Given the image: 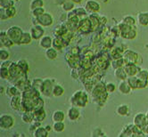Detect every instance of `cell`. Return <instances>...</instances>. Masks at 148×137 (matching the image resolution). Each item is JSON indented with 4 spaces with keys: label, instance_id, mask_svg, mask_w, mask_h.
<instances>
[{
    "label": "cell",
    "instance_id": "48",
    "mask_svg": "<svg viewBox=\"0 0 148 137\" xmlns=\"http://www.w3.org/2000/svg\"><path fill=\"white\" fill-rule=\"evenodd\" d=\"M79 74H78V68H73L72 71H71V77L73 78H79Z\"/></svg>",
    "mask_w": 148,
    "mask_h": 137
},
{
    "label": "cell",
    "instance_id": "43",
    "mask_svg": "<svg viewBox=\"0 0 148 137\" xmlns=\"http://www.w3.org/2000/svg\"><path fill=\"white\" fill-rule=\"evenodd\" d=\"M73 7H74V5L72 1H66L65 3L62 4V9L65 10V11H71Z\"/></svg>",
    "mask_w": 148,
    "mask_h": 137
},
{
    "label": "cell",
    "instance_id": "30",
    "mask_svg": "<svg viewBox=\"0 0 148 137\" xmlns=\"http://www.w3.org/2000/svg\"><path fill=\"white\" fill-rule=\"evenodd\" d=\"M126 61L123 57L121 58H119V59H115L112 61V65L114 69H118V68H121V67H124L126 65Z\"/></svg>",
    "mask_w": 148,
    "mask_h": 137
},
{
    "label": "cell",
    "instance_id": "32",
    "mask_svg": "<svg viewBox=\"0 0 148 137\" xmlns=\"http://www.w3.org/2000/svg\"><path fill=\"white\" fill-rule=\"evenodd\" d=\"M117 114L120 116H126L129 113V106L126 104H121L117 107Z\"/></svg>",
    "mask_w": 148,
    "mask_h": 137
},
{
    "label": "cell",
    "instance_id": "15",
    "mask_svg": "<svg viewBox=\"0 0 148 137\" xmlns=\"http://www.w3.org/2000/svg\"><path fill=\"white\" fill-rule=\"evenodd\" d=\"M67 116H68V119L71 121H75L77 119H79L80 117V111L78 109V107L76 106H72L68 110L67 112Z\"/></svg>",
    "mask_w": 148,
    "mask_h": 137
},
{
    "label": "cell",
    "instance_id": "26",
    "mask_svg": "<svg viewBox=\"0 0 148 137\" xmlns=\"http://www.w3.org/2000/svg\"><path fill=\"white\" fill-rule=\"evenodd\" d=\"M57 50L53 46L46 49V56L48 60H55L57 57Z\"/></svg>",
    "mask_w": 148,
    "mask_h": 137
},
{
    "label": "cell",
    "instance_id": "38",
    "mask_svg": "<svg viewBox=\"0 0 148 137\" xmlns=\"http://www.w3.org/2000/svg\"><path fill=\"white\" fill-rule=\"evenodd\" d=\"M0 71H1V78L4 79H9L10 78V71H9V68H5V67H1L0 68Z\"/></svg>",
    "mask_w": 148,
    "mask_h": 137
},
{
    "label": "cell",
    "instance_id": "7",
    "mask_svg": "<svg viewBox=\"0 0 148 137\" xmlns=\"http://www.w3.org/2000/svg\"><path fill=\"white\" fill-rule=\"evenodd\" d=\"M40 91L32 87H29L28 88H26L25 90L23 91L22 93V96L24 97V98H29V99H35L37 97H39L40 96Z\"/></svg>",
    "mask_w": 148,
    "mask_h": 137
},
{
    "label": "cell",
    "instance_id": "45",
    "mask_svg": "<svg viewBox=\"0 0 148 137\" xmlns=\"http://www.w3.org/2000/svg\"><path fill=\"white\" fill-rule=\"evenodd\" d=\"M105 88H106V91L110 93H113L116 90V86L113 83H107L105 85Z\"/></svg>",
    "mask_w": 148,
    "mask_h": 137
},
{
    "label": "cell",
    "instance_id": "41",
    "mask_svg": "<svg viewBox=\"0 0 148 137\" xmlns=\"http://www.w3.org/2000/svg\"><path fill=\"white\" fill-rule=\"evenodd\" d=\"M138 20H139V22L142 25H147L148 24V14H140Z\"/></svg>",
    "mask_w": 148,
    "mask_h": 137
},
{
    "label": "cell",
    "instance_id": "17",
    "mask_svg": "<svg viewBox=\"0 0 148 137\" xmlns=\"http://www.w3.org/2000/svg\"><path fill=\"white\" fill-rule=\"evenodd\" d=\"M0 41H1V45L5 47H11L14 45V43L9 38L7 33L5 31H2L1 34H0Z\"/></svg>",
    "mask_w": 148,
    "mask_h": 137
},
{
    "label": "cell",
    "instance_id": "6",
    "mask_svg": "<svg viewBox=\"0 0 148 137\" xmlns=\"http://www.w3.org/2000/svg\"><path fill=\"white\" fill-rule=\"evenodd\" d=\"M9 71H10V76H11L9 79H14V81L19 77H21L23 74H24V73L22 71V70L20 69L18 63L14 62V61H12L11 65H10V67H9Z\"/></svg>",
    "mask_w": 148,
    "mask_h": 137
},
{
    "label": "cell",
    "instance_id": "39",
    "mask_svg": "<svg viewBox=\"0 0 148 137\" xmlns=\"http://www.w3.org/2000/svg\"><path fill=\"white\" fill-rule=\"evenodd\" d=\"M67 31V28L66 27H63V26H60L57 29H55V35L56 37H62L63 34Z\"/></svg>",
    "mask_w": 148,
    "mask_h": 137
},
{
    "label": "cell",
    "instance_id": "35",
    "mask_svg": "<svg viewBox=\"0 0 148 137\" xmlns=\"http://www.w3.org/2000/svg\"><path fill=\"white\" fill-rule=\"evenodd\" d=\"M43 80H44V79H41V78H34L32 81H31V87L40 91V88H41V87H42V84H43Z\"/></svg>",
    "mask_w": 148,
    "mask_h": 137
},
{
    "label": "cell",
    "instance_id": "49",
    "mask_svg": "<svg viewBox=\"0 0 148 137\" xmlns=\"http://www.w3.org/2000/svg\"><path fill=\"white\" fill-rule=\"evenodd\" d=\"M71 1L74 2V3H78L79 4V3H80L82 1V0H71Z\"/></svg>",
    "mask_w": 148,
    "mask_h": 137
},
{
    "label": "cell",
    "instance_id": "11",
    "mask_svg": "<svg viewBox=\"0 0 148 137\" xmlns=\"http://www.w3.org/2000/svg\"><path fill=\"white\" fill-rule=\"evenodd\" d=\"M30 34H31V36H32L33 39H40L45 34L43 26H41V25L33 26L30 29Z\"/></svg>",
    "mask_w": 148,
    "mask_h": 137
},
{
    "label": "cell",
    "instance_id": "51",
    "mask_svg": "<svg viewBox=\"0 0 148 137\" xmlns=\"http://www.w3.org/2000/svg\"><path fill=\"white\" fill-rule=\"evenodd\" d=\"M102 1H103L105 3V2H107V0H102Z\"/></svg>",
    "mask_w": 148,
    "mask_h": 137
},
{
    "label": "cell",
    "instance_id": "18",
    "mask_svg": "<svg viewBox=\"0 0 148 137\" xmlns=\"http://www.w3.org/2000/svg\"><path fill=\"white\" fill-rule=\"evenodd\" d=\"M118 89H119V91H120L121 93L129 94V93L131 92V89H132V88H131L130 86L129 85V83L127 82V80H122V81L119 84Z\"/></svg>",
    "mask_w": 148,
    "mask_h": 137
},
{
    "label": "cell",
    "instance_id": "12",
    "mask_svg": "<svg viewBox=\"0 0 148 137\" xmlns=\"http://www.w3.org/2000/svg\"><path fill=\"white\" fill-rule=\"evenodd\" d=\"M123 58L125 59L126 62H133L136 63L138 59V54L132 50H127L123 52Z\"/></svg>",
    "mask_w": 148,
    "mask_h": 137
},
{
    "label": "cell",
    "instance_id": "42",
    "mask_svg": "<svg viewBox=\"0 0 148 137\" xmlns=\"http://www.w3.org/2000/svg\"><path fill=\"white\" fill-rule=\"evenodd\" d=\"M136 77L139 78H142V79L148 80V70H140V71L137 73Z\"/></svg>",
    "mask_w": 148,
    "mask_h": 137
},
{
    "label": "cell",
    "instance_id": "27",
    "mask_svg": "<svg viewBox=\"0 0 148 137\" xmlns=\"http://www.w3.org/2000/svg\"><path fill=\"white\" fill-rule=\"evenodd\" d=\"M52 128L56 133H61L65 129V125L63 123V121H56L53 124Z\"/></svg>",
    "mask_w": 148,
    "mask_h": 137
},
{
    "label": "cell",
    "instance_id": "19",
    "mask_svg": "<svg viewBox=\"0 0 148 137\" xmlns=\"http://www.w3.org/2000/svg\"><path fill=\"white\" fill-rule=\"evenodd\" d=\"M115 77L116 78H118L119 80H126L128 78V74H127V72L124 69V67H121V68H118V69H115Z\"/></svg>",
    "mask_w": 148,
    "mask_h": 137
},
{
    "label": "cell",
    "instance_id": "33",
    "mask_svg": "<svg viewBox=\"0 0 148 137\" xmlns=\"http://www.w3.org/2000/svg\"><path fill=\"white\" fill-rule=\"evenodd\" d=\"M63 93H64V89H63V87L62 86L55 85L54 89H53V96H56V97L62 96Z\"/></svg>",
    "mask_w": 148,
    "mask_h": 137
},
{
    "label": "cell",
    "instance_id": "31",
    "mask_svg": "<svg viewBox=\"0 0 148 137\" xmlns=\"http://www.w3.org/2000/svg\"><path fill=\"white\" fill-rule=\"evenodd\" d=\"M18 65L20 67V69L22 70V71L24 73V74H27L29 70V64L26 60H23V59H21L20 61H17Z\"/></svg>",
    "mask_w": 148,
    "mask_h": 137
},
{
    "label": "cell",
    "instance_id": "25",
    "mask_svg": "<svg viewBox=\"0 0 148 137\" xmlns=\"http://www.w3.org/2000/svg\"><path fill=\"white\" fill-rule=\"evenodd\" d=\"M33 135L35 137H47L48 136V131L47 130L46 126L43 127V126L40 125L34 131Z\"/></svg>",
    "mask_w": 148,
    "mask_h": 137
},
{
    "label": "cell",
    "instance_id": "44",
    "mask_svg": "<svg viewBox=\"0 0 148 137\" xmlns=\"http://www.w3.org/2000/svg\"><path fill=\"white\" fill-rule=\"evenodd\" d=\"M9 56H10V55L6 50H5V49L0 50V59H1V61H6L9 58Z\"/></svg>",
    "mask_w": 148,
    "mask_h": 137
},
{
    "label": "cell",
    "instance_id": "20",
    "mask_svg": "<svg viewBox=\"0 0 148 137\" xmlns=\"http://www.w3.org/2000/svg\"><path fill=\"white\" fill-rule=\"evenodd\" d=\"M46 117H47V113H46L44 108H41V109H38V110H34V118H35V120L39 121V122H42L43 120H45Z\"/></svg>",
    "mask_w": 148,
    "mask_h": 137
},
{
    "label": "cell",
    "instance_id": "2",
    "mask_svg": "<svg viewBox=\"0 0 148 137\" xmlns=\"http://www.w3.org/2000/svg\"><path fill=\"white\" fill-rule=\"evenodd\" d=\"M71 102L73 104V106L76 107H85L88 102V93L84 91H76L72 94L71 98Z\"/></svg>",
    "mask_w": 148,
    "mask_h": 137
},
{
    "label": "cell",
    "instance_id": "13",
    "mask_svg": "<svg viewBox=\"0 0 148 137\" xmlns=\"http://www.w3.org/2000/svg\"><path fill=\"white\" fill-rule=\"evenodd\" d=\"M22 95L16 94V95L11 97V102H10V105L11 107L15 110H22Z\"/></svg>",
    "mask_w": 148,
    "mask_h": 137
},
{
    "label": "cell",
    "instance_id": "46",
    "mask_svg": "<svg viewBox=\"0 0 148 137\" xmlns=\"http://www.w3.org/2000/svg\"><path fill=\"white\" fill-rule=\"evenodd\" d=\"M43 14H45V11H44V9L42 7H38V8H36V9L33 10V14L36 17H38V16L42 15Z\"/></svg>",
    "mask_w": 148,
    "mask_h": 137
},
{
    "label": "cell",
    "instance_id": "9",
    "mask_svg": "<svg viewBox=\"0 0 148 137\" xmlns=\"http://www.w3.org/2000/svg\"><path fill=\"white\" fill-rule=\"evenodd\" d=\"M147 121H148V119H147V117H146V114H144L142 112L137 113L134 117V119H133L134 125H136L137 127H139L140 129L145 125V123Z\"/></svg>",
    "mask_w": 148,
    "mask_h": 137
},
{
    "label": "cell",
    "instance_id": "29",
    "mask_svg": "<svg viewBox=\"0 0 148 137\" xmlns=\"http://www.w3.org/2000/svg\"><path fill=\"white\" fill-rule=\"evenodd\" d=\"M126 80H127V82L129 83V85L130 86V87L132 89H137V88H138V79H137L136 76L129 77Z\"/></svg>",
    "mask_w": 148,
    "mask_h": 137
},
{
    "label": "cell",
    "instance_id": "4",
    "mask_svg": "<svg viewBox=\"0 0 148 137\" xmlns=\"http://www.w3.org/2000/svg\"><path fill=\"white\" fill-rule=\"evenodd\" d=\"M54 81L50 78H46L43 80V84L40 88V93L47 97H50L53 95V89H54Z\"/></svg>",
    "mask_w": 148,
    "mask_h": 137
},
{
    "label": "cell",
    "instance_id": "24",
    "mask_svg": "<svg viewBox=\"0 0 148 137\" xmlns=\"http://www.w3.org/2000/svg\"><path fill=\"white\" fill-rule=\"evenodd\" d=\"M32 39H33L32 38V36H31L30 33H29V32H23L22 37H21L19 45H29V44L31 43Z\"/></svg>",
    "mask_w": 148,
    "mask_h": 137
},
{
    "label": "cell",
    "instance_id": "1",
    "mask_svg": "<svg viewBox=\"0 0 148 137\" xmlns=\"http://www.w3.org/2000/svg\"><path fill=\"white\" fill-rule=\"evenodd\" d=\"M108 93H109L106 91L104 84L102 82H99L95 86V87L92 91V96H93L94 100H96L98 102H104L107 100Z\"/></svg>",
    "mask_w": 148,
    "mask_h": 137
},
{
    "label": "cell",
    "instance_id": "22",
    "mask_svg": "<svg viewBox=\"0 0 148 137\" xmlns=\"http://www.w3.org/2000/svg\"><path fill=\"white\" fill-rule=\"evenodd\" d=\"M86 8L88 11L90 12H97L100 9V5H98L97 2L94 1V0H88L86 4Z\"/></svg>",
    "mask_w": 148,
    "mask_h": 137
},
{
    "label": "cell",
    "instance_id": "10",
    "mask_svg": "<svg viewBox=\"0 0 148 137\" xmlns=\"http://www.w3.org/2000/svg\"><path fill=\"white\" fill-rule=\"evenodd\" d=\"M124 69L128 74L129 77H132V76H136L137 73L140 71L139 67H137L136 65V63L133 62H128L126 63V65L124 66Z\"/></svg>",
    "mask_w": 148,
    "mask_h": 137
},
{
    "label": "cell",
    "instance_id": "50",
    "mask_svg": "<svg viewBox=\"0 0 148 137\" xmlns=\"http://www.w3.org/2000/svg\"><path fill=\"white\" fill-rule=\"evenodd\" d=\"M46 128H47V130L48 132H49V130L51 129V127H50V126H48V125H47V126H46Z\"/></svg>",
    "mask_w": 148,
    "mask_h": 137
},
{
    "label": "cell",
    "instance_id": "3",
    "mask_svg": "<svg viewBox=\"0 0 148 137\" xmlns=\"http://www.w3.org/2000/svg\"><path fill=\"white\" fill-rule=\"evenodd\" d=\"M6 33H7L9 38L11 39L14 44L19 45L20 40H21V37H22V36H23V31L22 30V29H21L20 27L13 26V27L9 28V29H7Z\"/></svg>",
    "mask_w": 148,
    "mask_h": 137
},
{
    "label": "cell",
    "instance_id": "37",
    "mask_svg": "<svg viewBox=\"0 0 148 137\" xmlns=\"http://www.w3.org/2000/svg\"><path fill=\"white\" fill-rule=\"evenodd\" d=\"M4 11H5V14H6V17H9V18H11V17L14 16L15 12H16V11H15V8L13 7L12 5H11V6H8V7H5V8L4 9Z\"/></svg>",
    "mask_w": 148,
    "mask_h": 137
},
{
    "label": "cell",
    "instance_id": "23",
    "mask_svg": "<svg viewBox=\"0 0 148 137\" xmlns=\"http://www.w3.org/2000/svg\"><path fill=\"white\" fill-rule=\"evenodd\" d=\"M66 45L63 41L62 37H56L55 39H53V47L56 48V50H61L62 47H64Z\"/></svg>",
    "mask_w": 148,
    "mask_h": 137
},
{
    "label": "cell",
    "instance_id": "14",
    "mask_svg": "<svg viewBox=\"0 0 148 137\" xmlns=\"http://www.w3.org/2000/svg\"><path fill=\"white\" fill-rule=\"evenodd\" d=\"M78 29L80 32L83 33H87L89 32L90 30H92V27H91V22L90 20H88V19H84L79 22V26Z\"/></svg>",
    "mask_w": 148,
    "mask_h": 137
},
{
    "label": "cell",
    "instance_id": "28",
    "mask_svg": "<svg viewBox=\"0 0 148 137\" xmlns=\"http://www.w3.org/2000/svg\"><path fill=\"white\" fill-rule=\"evenodd\" d=\"M54 122L56 121H63L65 119V114L63 113V111L62 110H56L54 113H53V117H52Z\"/></svg>",
    "mask_w": 148,
    "mask_h": 137
},
{
    "label": "cell",
    "instance_id": "8",
    "mask_svg": "<svg viewBox=\"0 0 148 137\" xmlns=\"http://www.w3.org/2000/svg\"><path fill=\"white\" fill-rule=\"evenodd\" d=\"M37 20L39 25L43 27H48L53 23V17L49 14H43L42 15L37 17Z\"/></svg>",
    "mask_w": 148,
    "mask_h": 137
},
{
    "label": "cell",
    "instance_id": "21",
    "mask_svg": "<svg viewBox=\"0 0 148 137\" xmlns=\"http://www.w3.org/2000/svg\"><path fill=\"white\" fill-rule=\"evenodd\" d=\"M22 119L24 123L29 124L32 123L33 120H35L34 118V111L33 110H29V111H24V113L23 114Z\"/></svg>",
    "mask_w": 148,
    "mask_h": 137
},
{
    "label": "cell",
    "instance_id": "40",
    "mask_svg": "<svg viewBox=\"0 0 148 137\" xmlns=\"http://www.w3.org/2000/svg\"><path fill=\"white\" fill-rule=\"evenodd\" d=\"M44 5L43 3V0H32V2L30 4V8L34 10L36 8H38V7H42Z\"/></svg>",
    "mask_w": 148,
    "mask_h": 137
},
{
    "label": "cell",
    "instance_id": "36",
    "mask_svg": "<svg viewBox=\"0 0 148 137\" xmlns=\"http://www.w3.org/2000/svg\"><path fill=\"white\" fill-rule=\"evenodd\" d=\"M34 102H35L34 110H38V109H41V108H44V101H43V99H42L40 96L35 98V99H34ZM34 110H33V111H34Z\"/></svg>",
    "mask_w": 148,
    "mask_h": 137
},
{
    "label": "cell",
    "instance_id": "47",
    "mask_svg": "<svg viewBox=\"0 0 148 137\" xmlns=\"http://www.w3.org/2000/svg\"><path fill=\"white\" fill-rule=\"evenodd\" d=\"M125 23H127L128 25H133L135 24V20L131 17V16H127L124 20Z\"/></svg>",
    "mask_w": 148,
    "mask_h": 137
},
{
    "label": "cell",
    "instance_id": "52",
    "mask_svg": "<svg viewBox=\"0 0 148 137\" xmlns=\"http://www.w3.org/2000/svg\"><path fill=\"white\" fill-rule=\"evenodd\" d=\"M146 117H147V119H148V111H147V113H146Z\"/></svg>",
    "mask_w": 148,
    "mask_h": 137
},
{
    "label": "cell",
    "instance_id": "5",
    "mask_svg": "<svg viewBox=\"0 0 148 137\" xmlns=\"http://www.w3.org/2000/svg\"><path fill=\"white\" fill-rule=\"evenodd\" d=\"M14 124V119L12 115L3 114L0 117V126L3 129H10Z\"/></svg>",
    "mask_w": 148,
    "mask_h": 137
},
{
    "label": "cell",
    "instance_id": "16",
    "mask_svg": "<svg viewBox=\"0 0 148 137\" xmlns=\"http://www.w3.org/2000/svg\"><path fill=\"white\" fill-rule=\"evenodd\" d=\"M39 46L44 48L48 49L53 46V39L49 36H43L39 39Z\"/></svg>",
    "mask_w": 148,
    "mask_h": 137
},
{
    "label": "cell",
    "instance_id": "34",
    "mask_svg": "<svg viewBox=\"0 0 148 137\" xmlns=\"http://www.w3.org/2000/svg\"><path fill=\"white\" fill-rule=\"evenodd\" d=\"M6 93L10 97H13L16 94H19V88L16 86H12V87H9L6 88Z\"/></svg>",
    "mask_w": 148,
    "mask_h": 137
}]
</instances>
